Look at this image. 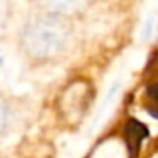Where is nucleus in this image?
<instances>
[{
	"mask_svg": "<svg viewBox=\"0 0 158 158\" xmlns=\"http://www.w3.org/2000/svg\"><path fill=\"white\" fill-rule=\"evenodd\" d=\"M68 43V32L65 26L53 17L38 19L31 22L24 31V44L36 58H53L63 53Z\"/></svg>",
	"mask_w": 158,
	"mask_h": 158,
	"instance_id": "f257e3e1",
	"label": "nucleus"
},
{
	"mask_svg": "<svg viewBox=\"0 0 158 158\" xmlns=\"http://www.w3.org/2000/svg\"><path fill=\"white\" fill-rule=\"evenodd\" d=\"M63 112L72 121H77L89 106V87L85 83H73L63 94Z\"/></svg>",
	"mask_w": 158,
	"mask_h": 158,
	"instance_id": "f03ea898",
	"label": "nucleus"
},
{
	"mask_svg": "<svg viewBox=\"0 0 158 158\" xmlns=\"http://www.w3.org/2000/svg\"><path fill=\"white\" fill-rule=\"evenodd\" d=\"M124 134H126L127 150H129V153L134 156V155L138 153V150H139L143 139L148 136V127L136 119H129L126 124V127H124Z\"/></svg>",
	"mask_w": 158,
	"mask_h": 158,
	"instance_id": "7ed1b4c3",
	"label": "nucleus"
},
{
	"mask_svg": "<svg viewBox=\"0 0 158 158\" xmlns=\"http://www.w3.org/2000/svg\"><path fill=\"white\" fill-rule=\"evenodd\" d=\"M44 2L51 7L58 9V10H73L80 4H83L85 0H44Z\"/></svg>",
	"mask_w": 158,
	"mask_h": 158,
	"instance_id": "20e7f679",
	"label": "nucleus"
},
{
	"mask_svg": "<svg viewBox=\"0 0 158 158\" xmlns=\"http://www.w3.org/2000/svg\"><path fill=\"white\" fill-rule=\"evenodd\" d=\"M148 94H150V97L155 100V104L158 106V83H155V85H151L150 89H148ZM158 109V107H156Z\"/></svg>",
	"mask_w": 158,
	"mask_h": 158,
	"instance_id": "39448f33",
	"label": "nucleus"
}]
</instances>
